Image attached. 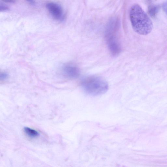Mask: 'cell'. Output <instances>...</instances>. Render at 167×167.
I'll list each match as a JSON object with an SVG mask.
<instances>
[{
    "label": "cell",
    "mask_w": 167,
    "mask_h": 167,
    "mask_svg": "<svg viewBox=\"0 0 167 167\" xmlns=\"http://www.w3.org/2000/svg\"><path fill=\"white\" fill-rule=\"evenodd\" d=\"M81 86L85 92L88 95L97 96L102 95L108 90L107 83L101 78L95 76H89L83 79Z\"/></svg>",
    "instance_id": "7a4b0ae2"
},
{
    "label": "cell",
    "mask_w": 167,
    "mask_h": 167,
    "mask_svg": "<svg viewBox=\"0 0 167 167\" xmlns=\"http://www.w3.org/2000/svg\"><path fill=\"white\" fill-rule=\"evenodd\" d=\"M29 1L31 3H33L34 1L33 0H27Z\"/></svg>",
    "instance_id": "30bf717a"
},
{
    "label": "cell",
    "mask_w": 167,
    "mask_h": 167,
    "mask_svg": "<svg viewBox=\"0 0 167 167\" xmlns=\"http://www.w3.org/2000/svg\"><path fill=\"white\" fill-rule=\"evenodd\" d=\"M62 72L64 76L70 79H75L79 76L80 71L77 67L71 64H66L63 67Z\"/></svg>",
    "instance_id": "277c9868"
},
{
    "label": "cell",
    "mask_w": 167,
    "mask_h": 167,
    "mask_svg": "<svg viewBox=\"0 0 167 167\" xmlns=\"http://www.w3.org/2000/svg\"><path fill=\"white\" fill-rule=\"evenodd\" d=\"M130 17L132 26L137 33L146 35L152 31L153 28L152 22L139 5L136 4L132 6Z\"/></svg>",
    "instance_id": "6da1fadb"
},
{
    "label": "cell",
    "mask_w": 167,
    "mask_h": 167,
    "mask_svg": "<svg viewBox=\"0 0 167 167\" xmlns=\"http://www.w3.org/2000/svg\"><path fill=\"white\" fill-rule=\"evenodd\" d=\"M159 9V7L156 5H153L149 8V13L152 17H154L157 14Z\"/></svg>",
    "instance_id": "8992f818"
},
{
    "label": "cell",
    "mask_w": 167,
    "mask_h": 167,
    "mask_svg": "<svg viewBox=\"0 0 167 167\" xmlns=\"http://www.w3.org/2000/svg\"><path fill=\"white\" fill-rule=\"evenodd\" d=\"M1 10H7L8 9V8L6 6H2V8L1 7Z\"/></svg>",
    "instance_id": "9c48e42d"
},
{
    "label": "cell",
    "mask_w": 167,
    "mask_h": 167,
    "mask_svg": "<svg viewBox=\"0 0 167 167\" xmlns=\"http://www.w3.org/2000/svg\"><path fill=\"white\" fill-rule=\"evenodd\" d=\"M46 7L51 15L56 20L61 22L64 20L63 10L60 4L54 2H49L47 4Z\"/></svg>",
    "instance_id": "3957f363"
},
{
    "label": "cell",
    "mask_w": 167,
    "mask_h": 167,
    "mask_svg": "<svg viewBox=\"0 0 167 167\" xmlns=\"http://www.w3.org/2000/svg\"><path fill=\"white\" fill-rule=\"evenodd\" d=\"M163 8L164 11L167 15V1L164 3L163 5Z\"/></svg>",
    "instance_id": "52a82bcc"
},
{
    "label": "cell",
    "mask_w": 167,
    "mask_h": 167,
    "mask_svg": "<svg viewBox=\"0 0 167 167\" xmlns=\"http://www.w3.org/2000/svg\"><path fill=\"white\" fill-rule=\"evenodd\" d=\"M3 1H4L5 2H10V3H12L15 2V0H3Z\"/></svg>",
    "instance_id": "ba28073f"
},
{
    "label": "cell",
    "mask_w": 167,
    "mask_h": 167,
    "mask_svg": "<svg viewBox=\"0 0 167 167\" xmlns=\"http://www.w3.org/2000/svg\"><path fill=\"white\" fill-rule=\"evenodd\" d=\"M24 131L26 134L31 137H36L39 135V133L37 131L28 127H25Z\"/></svg>",
    "instance_id": "5b68a950"
}]
</instances>
